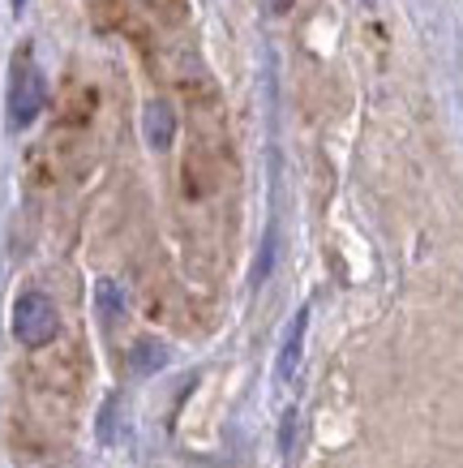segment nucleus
<instances>
[{"label":"nucleus","mask_w":463,"mask_h":468,"mask_svg":"<svg viewBox=\"0 0 463 468\" xmlns=\"http://www.w3.org/2000/svg\"><path fill=\"white\" fill-rule=\"evenodd\" d=\"M146 9H154L159 17H168V22H181L184 17V0H142Z\"/></svg>","instance_id":"nucleus-5"},{"label":"nucleus","mask_w":463,"mask_h":468,"mask_svg":"<svg viewBox=\"0 0 463 468\" xmlns=\"http://www.w3.org/2000/svg\"><path fill=\"white\" fill-rule=\"evenodd\" d=\"M292 5L296 0H262V9H267V14H288Z\"/></svg>","instance_id":"nucleus-6"},{"label":"nucleus","mask_w":463,"mask_h":468,"mask_svg":"<svg viewBox=\"0 0 463 468\" xmlns=\"http://www.w3.org/2000/svg\"><path fill=\"white\" fill-rule=\"evenodd\" d=\"M60 331V314L52 305V297H43V292H22L14 305V335L17 344H26V348H43V344H52Z\"/></svg>","instance_id":"nucleus-1"},{"label":"nucleus","mask_w":463,"mask_h":468,"mask_svg":"<svg viewBox=\"0 0 463 468\" xmlns=\"http://www.w3.org/2000/svg\"><path fill=\"white\" fill-rule=\"evenodd\" d=\"M305 326H309V310H300L283 335V348H279V366H275V378L279 383H292L296 369H300V353H305Z\"/></svg>","instance_id":"nucleus-3"},{"label":"nucleus","mask_w":463,"mask_h":468,"mask_svg":"<svg viewBox=\"0 0 463 468\" xmlns=\"http://www.w3.org/2000/svg\"><path fill=\"white\" fill-rule=\"evenodd\" d=\"M172 133H176V116H172V108L168 103H151V108H146V143L163 151V146L172 143Z\"/></svg>","instance_id":"nucleus-4"},{"label":"nucleus","mask_w":463,"mask_h":468,"mask_svg":"<svg viewBox=\"0 0 463 468\" xmlns=\"http://www.w3.org/2000/svg\"><path fill=\"white\" fill-rule=\"evenodd\" d=\"M22 9H26V0H14V14H22Z\"/></svg>","instance_id":"nucleus-7"},{"label":"nucleus","mask_w":463,"mask_h":468,"mask_svg":"<svg viewBox=\"0 0 463 468\" xmlns=\"http://www.w3.org/2000/svg\"><path fill=\"white\" fill-rule=\"evenodd\" d=\"M43 108V73L35 69L30 52H17L14 60V82H9V125L26 129Z\"/></svg>","instance_id":"nucleus-2"}]
</instances>
